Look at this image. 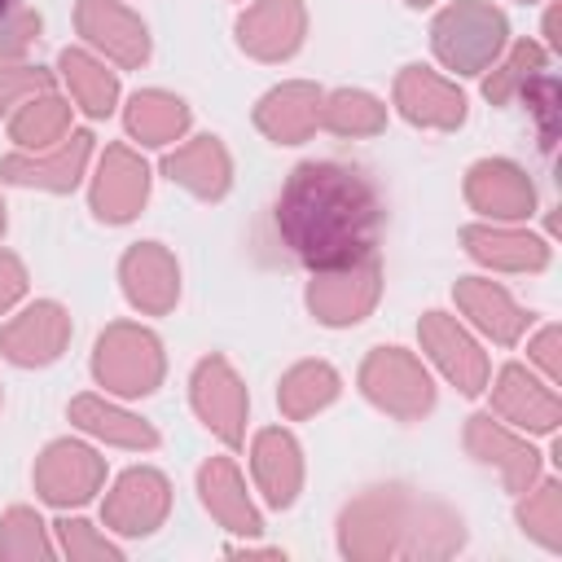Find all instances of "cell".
Wrapping results in <instances>:
<instances>
[{"label": "cell", "instance_id": "obj_1", "mask_svg": "<svg viewBox=\"0 0 562 562\" xmlns=\"http://www.w3.org/2000/svg\"><path fill=\"white\" fill-rule=\"evenodd\" d=\"M277 237L285 255L312 272L360 268L382 233V198L360 167L303 162L290 171L277 211Z\"/></svg>", "mask_w": 562, "mask_h": 562}, {"label": "cell", "instance_id": "obj_2", "mask_svg": "<svg viewBox=\"0 0 562 562\" xmlns=\"http://www.w3.org/2000/svg\"><path fill=\"white\" fill-rule=\"evenodd\" d=\"M13 9H18V0H0V26L13 18Z\"/></svg>", "mask_w": 562, "mask_h": 562}]
</instances>
